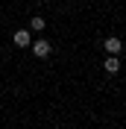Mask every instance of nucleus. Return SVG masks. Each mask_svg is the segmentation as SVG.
I'll return each mask as SVG.
<instances>
[{
  "mask_svg": "<svg viewBox=\"0 0 126 129\" xmlns=\"http://www.w3.org/2000/svg\"><path fill=\"white\" fill-rule=\"evenodd\" d=\"M32 53H35V56H38V59H47V56H50V41L38 38V41H35V44H32Z\"/></svg>",
  "mask_w": 126,
  "mask_h": 129,
  "instance_id": "nucleus-1",
  "label": "nucleus"
},
{
  "mask_svg": "<svg viewBox=\"0 0 126 129\" xmlns=\"http://www.w3.org/2000/svg\"><path fill=\"white\" fill-rule=\"evenodd\" d=\"M15 44L18 47H29L32 41H29V29H18L15 32Z\"/></svg>",
  "mask_w": 126,
  "mask_h": 129,
  "instance_id": "nucleus-4",
  "label": "nucleus"
},
{
  "mask_svg": "<svg viewBox=\"0 0 126 129\" xmlns=\"http://www.w3.org/2000/svg\"><path fill=\"white\" fill-rule=\"evenodd\" d=\"M103 71H106V73H117V71H120L117 56H106V62H103Z\"/></svg>",
  "mask_w": 126,
  "mask_h": 129,
  "instance_id": "nucleus-3",
  "label": "nucleus"
},
{
  "mask_svg": "<svg viewBox=\"0 0 126 129\" xmlns=\"http://www.w3.org/2000/svg\"><path fill=\"white\" fill-rule=\"evenodd\" d=\"M103 47H106V53H109V56H117L120 50H123V44H120V38H106V44H103Z\"/></svg>",
  "mask_w": 126,
  "mask_h": 129,
  "instance_id": "nucleus-2",
  "label": "nucleus"
},
{
  "mask_svg": "<svg viewBox=\"0 0 126 129\" xmlns=\"http://www.w3.org/2000/svg\"><path fill=\"white\" fill-rule=\"evenodd\" d=\"M29 29H44V18H41V15H35V18L29 21Z\"/></svg>",
  "mask_w": 126,
  "mask_h": 129,
  "instance_id": "nucleus-5",
  "label": "nucleus"
}]
</instances>
